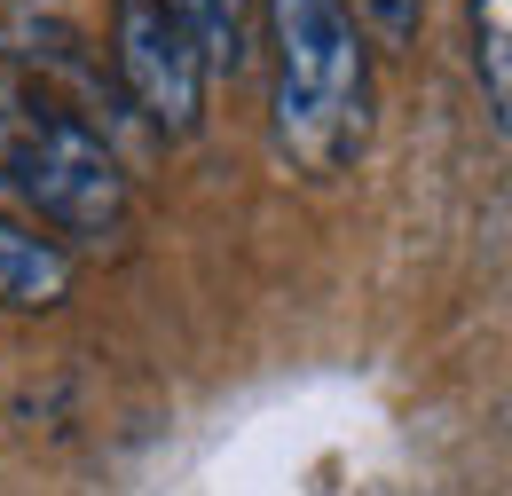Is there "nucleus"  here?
<instances>
[{"instance_id":"4","label":"nucleus","mask_w":512,"mask_h":496,"mask_svg":"<svg viewBox=\"0 0 512 496\" xmlns=\"http://www.w3.org/2000/svg\"><path fill=\"white\" fill-rule=\"evenodd\" d=\"M71 300V252L56 237H40L32 221L0 213V308H64Z\"/></svg>"},{"instance_id":"6","label":"nucleus","mask_w":512,"mask_h":496,"mask_svg":"<svg viewBox=\"0 0 512 496\" xmlns=\"http://www.w3.org/2000/svg\"><path fill=\"white\" fill-rule=\"evenodd\" d=\"M473 71L489 95V119H512V0H473Z\"/></svg>"},{"instance_id":"2","label":"nucleus","mask_w":512,"mask_h":496,"mask_svg":"<svg viewBox=\"0 0 512 496\" xmlns=\"http://www.w3.org/2000/svg\"><path fill=\"white\" fill-rule=\"evenodd\" d=\"M8 174H16V197L48 221V229H71V237H111L127 221V174L111 158V142L71 111H40L8 142Z\"/></svg>"},{"instance_id":"5","label":"nucleus","mask_w":512,"mask_h":496,"mask_svg":"<svg viewBox=\"0 0 512 496\" xmlns=\"http://www.w3.org/2000/svg\"><path fill=\"white\" fill-rule=\"evenodd\" d=\"M174 24L190 32V48L205 56V71H237L253 48V8L245 0H166Z\"/></svg>"},{"instance_id":"7","label":"nucleus","mask_w":512,"mask_h":496,"mask_svg":"<svg viewBox=\"0 0 512 496\" xmlns=\"http://www.w3.org/2000/svg\"><path fill=\"white\" fill-rule=\"evenodd\" d=\"M347 16H363L386 48H410V40H418V24H426V0H355Z\"/></svg>"},{"instance_id":"1","label":"nucleus","mask_w":512,"mask_h":496,"mask_svg":"<svg viewBox=\"0 0 512 496\" xmlns=\"http://www.w3.org/2000/svg\"><path fill=\"white\" fill-rule=\"evenodd\" d=\"M276 150L300 174H347L371 142V48L347 0H268Z\"/></svg>"},{"instance_id":"3","label":"nucleus","mask_w":512,"mask_h":496,"mask_svg":"<svg viewBox=\"0 0 512 496\" xmlns=\"http://www.w3.org/2000/svg\"><path fill=\"white\" fill-rule=\"evenodd\" d=\"M111 63L127 79L134 111L158 134H197L205 119V56L190 48V32L174 24L166 0H119L111 8Z\"/></svg>"},{"instance_id":"8","label":"nucleus","mask_w":512,"mask_h":496,"mask_svg":"<svg viewBox=\"0 0 512 496\" xmlns=\"http://www.w3.org/2000/svg\"><path fill=\"white\" fill-rule=\"evenodd\" d=\"M8 142H16V134H8V87H0V158H8Z\"/></svg>"}]
</instances>
